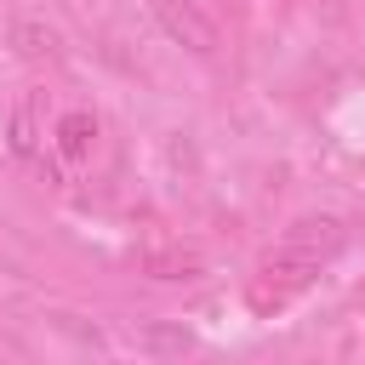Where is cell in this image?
Instances as JSON below:
<instances>
[{"mask_svg":"<svg viewBox=\"0 0 365 365\" xmlns=\"http://www.w3.org/2000/svg\"><path fill=\"white\" fill-rule=\"evenodd\" d=\"M51 137H57V154L68 160V165H80L86 154H91V137H97V120L86 114V108H68L57 125H51Z\"/></svg>","mask_w":365,"mask_h":365,"instance_id":"cell-5","label":"cell"},{"mask_svg":"<svg viewBox=\"0 0 365 365\" xmlns=\"http://www.w3.org/2000/svg\"><path fill=\"white\" fill-rule=\"evenodd\" d=\"M143 348L148 354H188L194 348V331L177 325V319H148L143 325Z\"/></svg>","mask_w":365,"mask_h":365,"instance_id":"cell-7","label":"cell"},{"mask_svg":"<svg viewBox=\"0 0 365 365\" xmlns=\"http://www.w3.org/2000/svg\"><path fill=\"white\" fill-rule=\"evenodd\" d=\"M274 245H285V251H302V257H314V262H325L336 245H342V217H331V211H314V217H297Z\"/></svg>","mask_w":365,"mask_h":365,"instance_id":"cell-3","label":"cell"},{"mask_svg":"<svg viewBox=\"0 0 365 365\" xmlns=\"http://www.w3.org/2000/svg\"><path fill=\"white\" fill-rule=\"evenodd\" d=\"M148 11H154V23L165 29L171 46H182L194 57H211L217 51V23H211V11L200 0H148Z\"/></svg>","mask_w":365,"mask_h":365,"instance_id":"cell-1","label":"cell"},{"mask_svg":"<svg viewBox=\"0 0 365 365\" xmlns=\"http://www.w3.org/2000/svg\"><path fill=\"white\" fill-rule=\"evenodd\" d=\"M6 143H11V154H17V160L40 165V125H34V108H29V103H17V108H11V120H6Z\"/></svg>","mask_w":365,"mask_h":365,"instance_id":"cell-6","label":"cell"},{"mask_svg":"<svg viewBox=\"0 0 365 365\" xmlns=\"http://www.w3.org/2000/svg\"><path fill=\"white\" fill-rule=\"evenodd\" d=\"M359 297H365V291H359Z\"/></svg>","mask_w":365,"mask_h":365,"instance_id":"cell-8","label":"cell"},{"mask_svg":"<svg viewBox=\"0 0 365 365\" xmlns=\"http://www.w3.org/2000/svg\"><path fill=\"white\" fill-rule=\"evenodd\" d=\"M6 46H11L23 63H57V57H63L57 23H46V17H34V11H17V17L6 23Z\"/></svg>","mask_w":365,"mask_h":365,"instance_id":"cell-2","label":"cell"},{"mask_svg":"<svg viewBox=\"0 0 365 365\" xmlns=\"http://www.w3.org/2000/svg\"><path fill=\"white\" fill-rule=\"evenodd\" d=\"M137 268H143L148 279H194V274L205 268V257H200L194 245H182V240H154V245L137 251Z\"/></svg>","mask_w":365,"mask_h":365,"instance_id":"cell-4","label":"cell"}]
</instances>
